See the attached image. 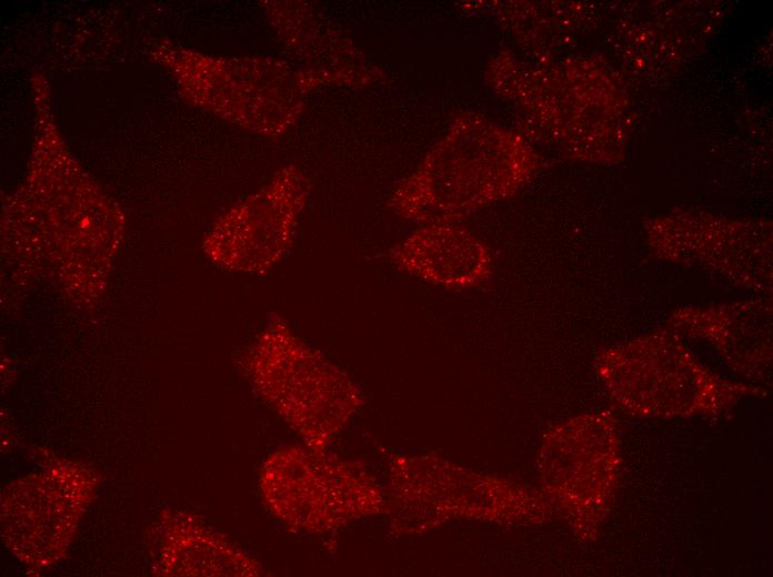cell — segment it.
Segmentation results:
<instances>
[{"mask_svg":"<svg viewBox=\"0 0 773 577\" xmlns=\"http://www.w3.org/2000/svg\"><path fill=\"white\" fill-rule=\"evenodd\" d=\"M529 173V164L502 149L442 152L399 189L394 204L419 222L452 223L511 195Z\"/></svg>","mask_w":773,"mask_h":577,"instance_id":"cell-1","label":"cell"},{"mask_svg":"<svg viewBox=\"0 0 773 577\" xmlns=\"http://www.w3.org/2000/svg\"><path fill=\"white\" fill-rule=\"evenodd\" d=\"M403 272L449 290L478 287L493 275L488 246L452 223L429 224L391 253Z\"/></svg>","mask_w":773,"mask_h":577,"instance_id":"cell-2","label":"cell"}]
</instances>
